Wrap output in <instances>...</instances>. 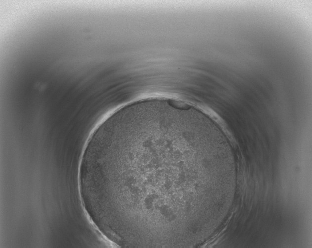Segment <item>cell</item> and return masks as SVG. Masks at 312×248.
Listing matches in <instances>:
<instances>
[{
  "label": "cell",
  "instance_id": "1",
  "mask_svg": "<svg viewBox=\"0 0 312 248\" xmlns=\"http://www.w3.org/2000/svg\"><path fill=\"white\" fill-rule=\"evenodd\" d=\"M172 124L148 122L114 132L103 160L106 180L120 187V212L168 224L196 214L200 184L192 138Z\"/></svg>",
  "mask_w": 312,
  "mask_h": 248
}]
</instances>
